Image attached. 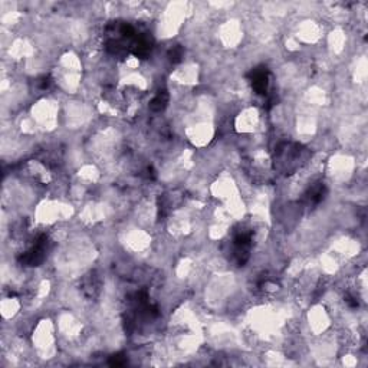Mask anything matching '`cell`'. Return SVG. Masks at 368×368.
Here are the masks:
<instances>
[{"instance_id": "1", "label": "cell", "mask_w": 368, "mask_h": 368, "mask_svg": "<svg viewBox=\"0 0 368 368\" xmlns=\"http://www.w3.org/2000/svg\"><path fill=\"white\" fill-rule=\"evenodd\" d=\"M306 148L295 143H282L275 151V166L282 173L291 174L306 161Z\"/></svg>"}, {"instance_id": "2", "label": "cell", "mask_w": 368, "mask_h": 368, "mask_svg": "<svg viewBox=\"0 0 368 368\" xmlns=\"http://www.w3.org/2000/svg\"><path fill=\"white\" fill-rule=\"evenodd\" d=\"M252 242H253V234L251 230H240L236 233L233 239V246H234V259L237 265H243L248 260Z\"/></svg>"}, {"instance_id": "3", "label": "cell", "mask_w": 368, "mask_h": 368, "mask_svg": "<svg viewBox=\"0 0 368 368\" xmlns=\"http://www.w3.org/2000/svg\"><path fill=\"white\" fill-rule=\"evenodd\" d=\"M46 251H48V237L42 234L35 242V245L29 251H26L19 260L25 266H37L46 258Z\"/></svg>"}, {"instance_id": "4", "label": "cell", "mask_w": 368, "mask_h": 368, "mask_svg": "<svg viewBox=\"0 0 368 368\" xmlns=\"http://www.w3.org/2000/svg\"><path fill=\"white\" fill-rule=\"evenodd\" d=\"M248 76H249V79L252 82V88L255 89L256 94L265 95L268 92V88H269V71H268L266 67L255 68Z\"/></svg>"}, {"instance_id": "5", "label": "cell", "mask_w": 368, "mask_h": 368, "mask_svg": "<svg viewBox=\"0 0 368 368\" xmlns=\"http://www.w3.org/2000/svg\"><path fill=\"white\" fill-rule=\"evenodd\" d=\"M325 194H327V188H325V185H324L322 183H318L317 185H314V187L308 191V194H306V200H308L311 204H318L319 201H322V200H324Z\"/></svg>"}, {"instance_id": "6", "label": "cell", "mask_w": 368, "mask_h": 368, "mask_svg": "<svg viewBox=\"0 0 368 368\" xmlns=\"http://www.w3.org/2000/svg\"><path fill=\"white\" fill-rule=\"evenodd\" d=\"M168 102V94L166 91H160L150 102V110L154 112H160L167 107Z\"/></svg>"}, {"instance_id": "7", "label": "cell", "mask_w": 368, "mask_h": 368, "mask_svg": "<svg viewBox=\"0 0 368 368\" xmlns=\"http://www.w3.org/2000/svg\"><path fill=\"white\" fill-rule=\"evenodd\" d=\"M84 286H85V288H84L85 294L88 295V296H94V295L98 292V289H100V281H98V278L92 273V275H89V276L86 278Z\"/></svg>"}, {"instance_id": "8", "label": "cell", "mask_w": 368, "mask_h": 368, "mask_svg": "<svg viewBox=\"0 0 368 368\" xmlns=\"http://www.w3.org/2000/svg\"><path fill=\"white\" fill-rule=\"evenodd\" d=\"M183 55H184V52L182 46H174V48H173V49H170V52H168V58H170V61H171L173 64L180 62V61H182V58H183Z\"/></svg>"}, {"instance_id": "9", "label": "cell", "mask_w": 368, "mask_h": 368, "mask_svg": "<svg viewBox=\"0 0 368 368\" xmlns=\"http://www.w3.org/2000/svg\"><path fill=\"white\" fill-rule=\"evenodd\" d=\"M125 364H127V357L122 355V354L112 355L110 358V366H112V367H121V366H125Z\"/></svg>"}, {"instance_id": "10", "label": "cell", "mask_w": 368, "mask_h": 368, "mask_svg": "<svg viewBox=\"0 0 368 368\" xmlns=\"http://www.w3.org/2000/svg\"><path fill=\"white\" fill-rule=\"evenodd\" d=\"M37 82H39V88L40 89H46L50 85V78L49 76H42Z\"/></svg>"}]
</instances>
